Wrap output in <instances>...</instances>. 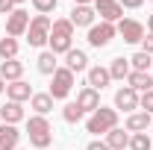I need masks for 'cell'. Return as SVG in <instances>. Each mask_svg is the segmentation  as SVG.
<instances>
[{
    "instance_id": "cell-1",
    "label": "cell",
    "mask_w": 153,
    "mask_h": 150,
    "mask_svg": "<svg viewBox=\"0 0 153 150\" xmlns=\"http://www.w3.org/2000/svg\"><path fill=\"white\" fill-rule=\"evenodd\" d=\"M27 135H30V144L36 150H44L53 144V127L44 115H33L27 118Z\"/></svg>"
},
{
    "instance_id": "cell-2",
    "label": "cell",
    "mask_w": 153,
    "mask_h": 150,
    "mask_svg": "<svg viewBox=\"0 0 153 150\" xmlns=\"http://www.w3.org/2000/svg\"><path fill=\"white\" fill-rule=\"evenodd\" d=\"M47 44H50V53H56V56L71 50V44H74V24H71V18L53 21V30H50Z\"/></svg>"
},
{
    "instance_id": "cell-3",
    "label": "cell",
    "mask_w": 153,
    "mask_h": 150,
    "mask_svg": "<svg viewBox=\"0 0 153 150\" xmlns=\"http://www.w3.org/2000/svg\"><path fill=\"white\" fill-rule=\"evenodd\" d=\"M118 127V109H109V106H100L97 112H91V118L85 121V130L94 132V135H106L109 130H115Z\"/></svg>"
},
{
    "instance_id": "cell-4",
    "label": "cell",
    "mask_w": 153,
    "mask_h": 150,
    "mask_svg": "<svg viewBox=\"0 0 153 150\" xmlns=\"http://www.w3.org/2000/svg\"><path fill=\"white\" fill-rule=\"evenodd\" d=\"M50 30H53V21L47 18V15H36V18L30 21V30H27V41H30V47H41V44H47Z\"/></svg>"
},
{
    "instance_id": "cell-5",
    "label": "cell",
    "mask_w": 153,
    "mask_h": 150,
    "mask_svg": "<svg viewBox=\"0 0 153 150\" xmlns=\"http://www.w3.org/2000/svg\"><path fill=\"white\" fill-rule=\"evenodd\" d=\"M74 88V71H68V68H56V74H53V85H50V97L53 100H65L68 94Z\"/></svg>"
},
{
    "instance_id": "cell-6",
    "label": "cell",
    "mask_w": 153,
    "mask_h": 150,
    "mask_svg": "<svg viewBox=\"0 0 153 150\" xmlns=\"http://www.w3.org/2000/svg\"><path fill=\"white\" fill-rule=\"evenodd\" d=\"M115 36H118V27H115V24H106V21L88 27V44H91V47H106Z\"/></svg>"
},
{
    "instance_id": "cell-7",
    "label": "cell",
    "mask_w": 153,
    "mask_h": 150,
    "mask_svg": "<svg viewBox=\"0 0 153 150\" xmlns=\"http://www.w3.org/2000/svg\"><path fill=\"white\" fill-rule=\"evenodd\" d=\"M118 36L124 38L127 44H138L144 38V24L135 18H121L118 21Z\"/></svg>"
},
{
    "instance_id": "cell-8",
    "label": "cell",
    "mask_w": 153,
    "mask_h": 150,
    "mask_svg": "<svg viewBox=\"0 0 153 150\" xmlns=\"http://www.w3.org/2000/svg\"><path fill=\"white\" fill-rule=\"evenodd\" d=\"M27 30H30V12L18 6V9L6 18V36H9V38H18V36H24Z\"/></svg>"
},
{
    "instance_id": "cell-9",
    "label": "cell",
    "mask_w": 153,
    "mask_h": 150,
    "mask_svg": "<svg viewBox=\"0 0 153 150\" xmlns=\"http://www.w3.org/2000/svg\"><path fill=\"white\" fill-rule=\"evenodd\" d=\"M94 15H100L106 24H115L124 18V6L118 0H94Z\"/></svg>"
},
{
    "instance_id": "cell-10",
    "label": "cell",
    "mask_w": 153,
    "mask_h": 150,
    "mask_svg": "<svg viewBox=\"0 0 153 150\" xmlns=\"http://www.w3.org/2000/svg\"><path fill=\"white\" fill-rule=\"evenodd\" d=\"M115 109L133 115V109H138V91H135V88H130V85L118 88V91H115Z\"/></svg>"
},
{
    "instance_id": "cell-11",
    "label": "cell",
    "mask_w": 153,
    "mask_h": 150,
    "mask_svg": "<svg viewBox=\"0 0 153 150\" xmlns=\"http://www.w3.org/2000/svg\"><path fill=\"white\" fill-rule=\"evenodd\" d=\"M76 106H79L82 112H97V109H100V91L91 88V85L79 88V94H76Z\"/></svg>"
},
{
    "instance_id": "cell-12",
    "label": "cell",
    "mask_w": 153,
    "mask_h": 150,
    "mask_svg": "<svg viewBox=\"0 0 153 150\" xmlns=\"http://www.w3.org/2000/svg\"><path fill=\"white\" fill-rule=\"evenodd\" d=\"M6 97H9L12 103H24V100H30V97H33V85H30V82H24V79L9 82V85H6Z\"/></svg>"
},
{
    "instance_id": "cell-13",
    "label": "cell",
    "mask_w": 153,
    "mask_h": 150,
    "mask_svg": "<svg viewBox=\"0 0 153 150\" xmlns=\"http://www.w3.org/2000/svg\"><path fill=\"white\" fill-rule=\"evenodd\" d=\"M21 132L15 124H0V150H18Z\"/></svg>"
},
{
    "instance_id": "cell-14",
    "label": "cell",
    "mask_w": 153,
    "mask_h": 150,
    "mask_svg": "<svg viewBox=\"0 0 153 150\" xmlns=\"http://www.w3.org/2000/svg\"><path fill=\"white\" fill-rule=\"evenodd\" d=\"M127 82H130V88H135V91L144 94V91L153 88V74H150V71H130Z\"/></svg>"
},
{
    "instance_id": "cell-15",
    "label": "cell",
    "mask_w": 153,
    "mask_h": 150,
    "mask_svg": "<svg viewBox=\"0 0 153 150\" xmlns=\"http://www.w3.org/2000/svg\"><path fill=\"white\" fill-rule=\"evenodd\" d=\"M0 76H3L6 82H18L21 76H24V62H18V59L0 62Z\"/></svg>"
},
{
    "instance_id": "cell-16",
    "label": "cell",
    "mask_w": 153,
    "mask_h": 150,
    "mask_svg": "<svg viewBox=\"0 0 153 150\" xmlns=\"http://www.w3.org/2000/svg\"><path fill=\"white\" fill-rule=\"evenodd\" d=\"M150 121H153V115H147V112H133V115H127L124 127H127V132H144L147 127H150Z\"/></svg>"
},
{
    "instance_id": "cell-17",
    "label": "cell",
    "mask_w": 153,
    "mask_h": 150,
    "mask_svg": "<svg viewBox=\"0 0 153 150\" xmlns=\"http://www.w3.org/2000/svg\"><path fill=\"white\" fill-rule=\"evenodd\" d=\"M94 9L91 6H74V12H71V24L74 27H94Z\"/></svg>"
},
{
    "instance_id": "cell-18",
    "label": "cell",
    "mask_w": 153,
    "mask_h": 150,
    "mask_svg": "<svg viewBox=\"0 0 153 150\" xmlns=\"http://www.w3.org/2000/svg\"><path fill=\"white\" fill-rule=\"evenodd\" d=\"M112 82V76H109V68H100V65H94V68H88V85L91 88H106Z\"/></svg>"
},
{
    "instance_id": "cell-19",
    "label": "cell",
    "mask_w": 153,
    "mask_h": 150,
    "mask_svg": "<svg viewBox=\"0 0 153 150\" xmlns=\"http://www.w3.org/2000/svg\"><path fill=\"white\" fill-rule=\"evenodd\" d=\"M65 68H68V71H85V68H88V56H85V53H82V50H74V47H71V50H68V53H65Z\"/></svg>"
},
{
    "instance_id": "cell-20",
    "label": "cell",
    "mask_w": 153,
    "mask_h": 150,
    "mask_svg": "<svg viewBox=\"0 0 153 150\" xmlns=\"http://www.w3.org/2000/svg\"><path fill=\"white\" fill-rule=\"evenodd\" d=\"M106 144H109V150H127L130 147V132H124V130H109L106 132Z\"/></svg>"
},
{
    "instance_id": "cell-21",
    "label": "cell",
    "mask_w": 153,
    "mask_h": 150,
    "mask_svg": "<svg viewBox=\"0 0 153 150\" xmlns=\"http://www.w3.org/2000/svg\"><path fill=\"white\" fill-rule=\"evenodd\" d=\"M0 121H3V124H18V121H24V106L9 100V103L0 109Z\"/></svg>"
},
{
    "instance_id": "cell-22",
    "label": "cell",
    "mask_w": 153,
    "mask_h": 150,
    "mask_svg": "<svg viewBox=\"0 0 153 150\" xmlns=\"http://www.w3.org/2000/svg\"><path fill=\"white\" fill-rule=\"evenodd\" d=\"M130 59H124V56H118V59H112V65H109V76L112 79H127L130 76Z\"/></svg>"
},
{
    "instance_id": "cell-23",
    "label": "cell",
    "mask_w": 153,
    "mask_h": 150,
    "mask_svg": "<svg viewBox=\"0 0 153 150\" xmlns=\"http://www.w3.org/2000/svg\"><path fill=\"white\" fill-rule=\"evenodd\" d=\"M30 106L36 109V115H44V118H47V112L53 109V97H50V94H33V97H30Z\"/></svg>"
},
{
    "instance_id": "cell-24",
    "label": "cell",
    "mask_w": 153,
    "mask_h": 150,
    "mask_svg": "<svg viewBox=\"0 0 153 150\" xmlns=\"http://www.w3.org/2000/svg\"><path fill=\"white\" fill-rule=\"evenodd\" d=\"M56 68H59V62H56V53H50V50H44V53L38 56V71H41V74L53 76V74H56Z\"/></svg>"
},
{
    "instance_id": "cell-25",
    "label": "cell",
    "mask_w": 153,
    "mask_h": 150,
    "mask_svg": "<svg viewBox=\"0 0 153 150\" xmlns=\"http://www.w3.org/2000/svg\"><path fill=\"white\" fill-rule=\"evenodd\" d=\"M0 59H18V38H0Z\"/></svg>"
},
{
    "instance_id": "cell-26",
    "label": "cell",
    "mask_w": 153,
    "mask_h": 150,
    "mask_svg": "<svg viewBox=\"0 0 153 150\" xmlns=\"http://www.w3.org/2000/svg\"><path fill=\"white\" fill-rule=\"evenodd\" d=\"M130 68H133V71H147V68H153V56L144 53V50H138V53L130 59Z\"/></svg>"
},
{
    "instance_id": "cell-27",
    "label": "cell",
    "mask_w": 153,
    "mask_h": 150,
    "mask_svg": "<svg viewBox=\"0 0 153 150\" xmlns=\"http://www.w3.org/2000/svg\"><path fill=\"white\" fill-rule=\"evenodd\" d=\"M150 147H153V141L147 132H133L130 135V147L127 150H150Z\"/></svg>"
},
{
    "instance_id": "cell-28",
    "label": "cell",
    "mask_w": 153,
    "mask_h": 150,
    "mask_svg": "<svg viewBox=\"0 0 153 150\" xmlns=\"http://www.w3.org/2000/svg\"><path fill=\"white\" fill-rule=\"evenodd\" d=\"M82 115H85V112H82L76 103H65V109H62V118H65L68 124H79V121H82Z\"/></svg>"
},
{
    "instance_id": "cell-29",
    "label": "cell",
    "mask_w": 153,
    "mask_h": 150,
    "mask_svg": "<svg viewBox=\"0 0 153 150\" xmlns=\"http://www.w3.org/2000/svg\"><path fill=\"white\" fill-rule=\"evenodd\" d=\"M56 3L59 0H33V6L38 9V15H50V12L56 9Z\"/></svg>"
},
{
    "instance_id": "cell-30",
    "label": "cell",
    "mask_w": 153,
    "mask_h": 150,
    "mask_svg": "<svg viewBox=\"0 0 153 150\" xmlns=\"http://www.w3.org/2000/svg\"><path fill=\"white\" fill-rule=\"evenodd\" d=\"M138 106H141L147 115H153V88L144 91V94H138Z\"/></svg>"
},
{
    "instance_id": "cell-31",
    "label": "cell",
    "mask_w": 153,
    "mask_h": 150,
    "mask_svg": "<svg viewBox=\"0 0 153 150\" xmlns=\"http://www.w3.org/2000/svg\"><path fill=\"white\" fill-rule=\"evenodd\" d=\"M15 9H18V6H15L12 0H0V15H6V18H9V15H12Z\"/></svg>"
},
{
    "instance_id": "cell-32",
    "label": "cell",
    "mask_w": 153,
    "mask_h": 150,
    "mask_svg": "<svg viewBox=\"0 0 153 150\" xmlns=\"http://www.w3.org/2000/svg\"><path fill=\"white\" fill-rule=\"evenodd\" d=\"M141 44H144V53H150V56H153V36H150V33L141 38Z\"/></svg>"
},
{
    "instance_id": "cell-33",
    "label": "cell",
    "mask_w": 153,
    "mask_h": 150,
    "mask_svg": "<svg viewBox=\"0 0 153 150\" xmlns=\"http://www.w3.org/2000/svg\"><path fill=\"white\" fill-rule=\"evenodd\" d=\"M118 3H121L124 9H138V6H141L144 0H118Z\"/></svg>"
},
{
    "instance_id": "cell-34",
    "label": "cell",
    "mask_w": 153,
    "mask_h": 150,
    "mask_svg": "<svg viewBox=\"0 0 153 150\" xmlns=\"http://www.w3.org/2000/svg\"><path fill=\"white\" fill-rule=\"evenodd\" d=\"M85 150H109V144H106V141H91Z\"/></svg>"
},
{
    "instance_id": "cell-35",
    "label": "cell",
    "mask_w": 153,
    "mask_h": 150,
    "mask_svg": "<svg viewBox=\"0 0 153 150\" xmlns=\"http://www.w3.org/2000/svg\"><path fill=\"white\" fill-rule=\"evenodd\" d=\"M76 6H91V3H94V0H74Z\"/></svg>"
},
{
    "instance_id": "cell-36",
    "label": "cell",
    "mask_w": 153,
    "mask_h": 150,
    "mask_svg": "<svg viewBox=\"0 0 153 150\" xmlns=\"http://www.w3.org/2000/svg\"><path fill=\"white\" fill-rule=\"evenodd\" d=\"M147 33H150V36H153V15H150V18H147Z\"/></svg>"
},
{
    "instance_id": "cell-37",
    "label": "cell",
    "mask_w": 153,
    "mask_h": 150,
    "mask_svg": "<svg viewBox=\"0 0 153 150\" xmlns=\"http://www.w3.org/2000/svg\"><path fill=\"white\" fill-rule=\"evenodd\" d=\"M6 91V79H3V76H0V94Z\"/></svg>"
},
{
    "instance_id": "cell-38",
    "label": "cell",
    "mask_w": 153,
    "mask_h": 150,
    "mask_svg": "<svg viewBox=\"0 0 153 150\" xmlns=\"http://www.w3.org/2000/svg\"><path fill=\"white\" fill-rule=\"evenodd\" d=\"M12 3H15V6H21V3H27V0H12Z\"/></svg>"
},
{
    "instance_id": "cell-39",
    "label": "cell",
    "mask_w": 153,
    "mask_h": 150,
    "mask_svg": "<svg viewBox=\"0 0 153 150\" xmlns=\"http://www.w3.org/2000/svg\"><path fill=\"white\" fill-rule=\"evenodd\" d=\"M150 124H153V121H150Z\"/></svg>"
}]
</instances>
